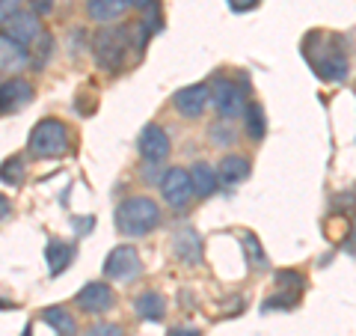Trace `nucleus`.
I'll use <instances>...</instances> for the list:
<instances>
[{
	"label": "nucleus",
	"instance_id": "nucleus-1",
	"mask_svg": "<svg viewBox=\"0 0 356 336\" xmlns=\"http://www.w3.org/2000/svg\"><path fill=\"white\" fill-rule=\"evenodd\" d=\"M303 54L309 66L318 72L324 81H344L348 77V51H344L341 36L332 33H309L303 42Z\"/></svg>",
	"mask_w": 356,
	"mask_h": 336
},
{
	"label": "nucleus",
	"instance_id": "nucleus-2",
	"mask_svg": "<svg viewBox=\"0 0 356 336\" xmlns=\"http://www.w3.org/2000/svg\"><path fill=\"white\" fill-rule=\"evenodd\" d=\"M161 227V206L149 197H128L116 208V229L128 238H140Z\"/></svg>",
	"mask_w": 356,
	"mask_h": 336
},
{
	"label": "nucleus",
	"instance_id": "nucleus-3",
	"mask_svg": "<svg viewBox=\"0 0 356 336\" xmlns=\"http://www.w3.org/2000/svg\"><path fill=\"white\" fill-rule=\"evenodd\" d=\"M131 42H134V27L131 24H116V27H102L92 36V54H95V63L98 69L104 72H119L128 60V51H131Z\"/></svg>",
	"mask_w": 356,
	"mask_h": 336
},
{
	"label": "nucleus",
	"instance_id": "nucleus-4",
	"mask_svg": "<svg viewBox=\"0 0 356 336\" xmlns=\"http://www.w3.org/2000/svg\"><path fill=\"white\" fill-rule=\"evenodd\" d=\"M69 143H72V134L65 128V122L48 116V119L36 122V128L30 131L27 149H30L33 158L48 161V158H60V155L69 152Z\"/></svg>",
	"mask_w": 356,
	"mask_h": 336
},
{
	"label": "nucleus",
	"instance_id": "nucleus-5",
	"mask_svg": "<svg viewBox=\"0 0 356 336\" xmlns=\"http://www.w3.org/2000/svg\"><path fill=\"white\" fill-rule=\"evenodd\" d=\"M211 105L217 107L222 119H235L247 110V81H229V77H217L211 86Z\"/></svg>",
	"mask_w": 356,
	"mask_h": 336
},
{
	"label": "nucleus",
	"instance_id": "nucleus-6",
	"mask_svg": "<svg viewBox=\"0 0 356 336\" xmlns=\"http://www.w3.org/2000/svg\"><path fill=\"white\" fill-rule=\"evenodd\" d=\"M161 194L166 199V206L172 208H187L193 203V182H191V170H181V167H170L163 170L161 178Z\"/></svg>",
	"mask_w": 356,
	"mask_h": 336
},
{
	"label": "nucleus",
	"instance_id": "nucleus-7",
	"mask_svg": "<svg viewBox=\"0 0 356 336\" xmlns=\"http://www.w3.org/2000/svg\"><path fill=\"white\" fill-rule=\"evenodd\" d=\"M143 274V262L140 253L131 247V244H119L107 253L104 259V277L110 280H137Z\"/></svg>",
	"mask_w": 356,
	"mask_h": 336
},
{
	"label": "nucleus",
	"instance_id": "nucleus-8",
	"mask_svg": "<svg viewBox=\"0 0 356 336\" xmlns=\"http://www.w3.org/2000/svg\"><path fill=\"white\" fill-rule=\"evenodd\" d=\"M137 149L143 155V161L146 164H161L170 158V152H172V143H170V134H166L161 125H146L140 131V140H137Z\"/></svg>",
	"mask_w": 356,
	"mask_h": 336
},
{
	"label": "nucleus",
	"instance_id": "nucleus-9",
	"mask_svg": "<svg viewBox=\"0 0 356 336\" xmlns=\"http://www.w3.org/2000/svg\"><path fill=\"white\" fill-rule=\"evenodd\" d=\"M172 105H175L178 114L187 116V119L202 116L205 110H208V105H211V86H205V84H193V86L178 89V93L172 96Z\"/></svg>",
	"mask_w": 356,
	"mask_h": 336
},
{
	"label": "nucleus",
	"instance_id": "nucleus-10",
	"mask_svg": "<svg viewBox=\"0 0 356 336\" xmlns=\"http://www.w3.org/2000/svg\"><path fill=\"white\" fill-rule=\"evenodd\" d=\"M77 307H81L83 312H89V316H102V312L113 310L116 304V295L113 289H110L107 283H86L81 292H77Z\"/></svg>",
	"mask_w": 356,
	"mask_h": 336
},
{
	"label": "nucleus",
	"instance_id": "nucleus-11",
	"mask_svg": "<svg viewBox=\"0 0 356 336\" xmlns=\"http://www.w3.org/2000/svg\"><path fill=\"white\" fill-rule=\"evenodd\" d=\"M33 102V86L24 77H9L0 84V114H18Z\"/></svg>",
	"mask_w": 356,
	"mask_h": 336
},
{
	"label": "nucleus",
	"instance_id": "nucleus-12",
	"mask_svg": "<svg viewBox=\"0 0 356 336\" xmlns=\"http://www.w3.org/2000/svg\"><path fill=\"white\" fill-rule=\"evenodd\" d=\"M172 250L184 265H199L202 262V238L193 227H181L172 235Z\"/></svg>",
	"mask_w": 356,
	"mask_h": 336
},
{
	"label": "nucleus",
	"instance_id": "nucleus-13",
	"mask_svg": "<svg viewBox=\"0 0 356 336\" xmlns=\"http://www.w3.org/2000/svg\"><path fill=\"white\" fill-rule=\"evenodd\" d=\"M6 36L15 39L18 45H24V48H27L30 42H39V36H42L39 15H33V13H15L13 18L6 21Z\"/></svg>",
	"mask_w": 356,
	"mask_h": 336
},
{
	"label": "nucleus",
	"instance_id": "nucleus-14",
	"mask_svg": "<svg viewBox=\"0 0 356 336\" xmlns=\"http://www.w3.org/2000/svg\"><path fill=\"white\" fill-rule=\"evenodd\" d=\"M30 63V54L24 45H18L15 39H9L6 33H0V72L18 75Z\"/></svg>",
	"mask_w": 356,
	"mask_h": 336
},
{
	"label": "nucleus",
	"instance_id": "nucleus-15",
	"mask_svg": "<svg viewBox=\"0 0 356 336\" xmlns=\"http://www.w3.org/2000/svg\"><path fill=\"white\" fill-rule=\"evenodd\" d=\"M217 178L222 188H232V185H241L243 178H250V161L243 155H226L217 167Z\"/></svg>",
	"mask_w": 356,
	"mask_h": 336
},
{
	"label": "nucleus",
	"instance_id": "nucleus-16",
	"mask_svg": "<svg viewBox=\"0 0 356 336\" xmlns=\"http://www.w3.org/2000/svg\"><path fill=\"white\" fill-rule=\"evenodd\" d=\"M191 182H193V194L196 197H211L220 188L217 170L211 164H205V161H199V164L191 167Z\"/></svg>",
	"mask_w": 356,
	"mask_h": 336
},
{
	"label": "nucleus",
	"instance_id": "nucleus-17",
	"mask_svg": "<svg viewBox=\"0 0 356 336\" xmlns=\"http://www.w3.org/2000/svg\"><path fill=\"white\" fill-rule=\"evenodd\" d=\"M44 256H48L51 274L57 277V274H63L65 268L72 265V259H74V244L60 241V238H51V241H48V247H44Z\"/></svg>",
	"mask_w": 356,
	"mask_h": 336
},
{
	"label": "nucleus",
	"instance_id": "nucleus-18",
	"mask_svg": "<svg viewBox=\"0 0 356 336\" xmlns=\"http://www.w3.org/2000/svg\"><path fill=\"white\" fill-rule=\"evenodd\" d=\"M134 310L143 321H161L166 316V298L161 292H143L134 300Z\"/></svg>",
	"mask_w": 356,
	"mask_h": 336
},
{
	"label": "nucleus",
	"instance_id": "nucleus-19",
	"mask_svg": "<svg viewBox=\"0 0 356 336\" xmlns=\"http://www.w3.org/2000/svg\"><path fill=\"white\" fill-rule=\"evenodd\" d=\"M128 6H131L128 0H86V13H89V18H92V21H102V24H107V21L119 18Z\"/></svg>",
	"mask_w": 356,
	"mask_h": 336
},
{
	"label": "nucleus",
	"instance_id": "nucleus-20",
	"mask_svg": "<svg viewBox=\"0 0 356 336\" xmlns=\"http://www.w3.org/2000/svg\"><path fill=\"white\" fill-rule=\"evenodd\" d=\"M42 319L48 321L60 336H74V333H77V321H74V316H72L69 310H63V307H48V310L42 312Z\"/></svg>",
	"mask_w": 356,
	"mask_h": 336
},
{
	"label": "nucleus",
	"instance_id": "nucleus-21",
	"mask_svg": "<svg viewBox=\"0 0 356 336\" xmlns=\"http://www.w3.org/2000/svg\"><path fill=\"white\" fill-rule=\"evenodd\" d=\"M243 119H247V134L252 140H261L267 134V116L261 105H247V110H243Z\"/></svg>",
	"mask_w": 356,
	"mask_h": 336
},
{
	"label": "nucleus",
	"instance_id": "nucleus-22",
	"mask_svg": "<svg viewBox=\"0 0 356 336\" xmlns=\"http://www.w3.org/2000/svg\"><path fill=\"white\" fill-rule=\"evenodd\" d=\"M0 182L18 188L21 182H24V161L21 158H6L3 164H0Z\"/></svg>",
	"mask_w": 356,
	"mask_h": 336
},
{
	"label": "nucleus",
	"instance_id": "nucleus-23",
	"mask_svg": "<svg viewBox=\"0 0 356 336\" xmlns=\"http://www.w3.org/2000/svg\"><path fill=\"white\" fill-rule=\"evenodd\" d=\"M243 250H247V259H250V265H255V268H264V250H261V244H259V238H255L252 232H243Z\"/></svg>",
	"mask_w": 356,
	"mask_h": 336
},
{
	"label": "nucleus",
	"instance_id": "nucleus-24",
	"mask_svg": "<svg viewBox=\"0 0 356 336\" xmlns=\"http://www.w3.org/2000/svg\"><path fill=\"white\" fill-rule=\"evenodd\" d=\"M211 140H214V146H226V143H235V131H232V122H214V128H211Z\"/></svg>",
	"mask_w": 356,
	"mask_h": 336
},
{
	"label": "nucleus",
	"instance_id": "nucleus-25",
	"mask_svg": "<svg viewBox=\"0 0 356 336\" xmlns=\"http://www.w3.org/2000/svg\"><path fill=\"white\" fill-rule=\"evenodd\" d=\"M51 48H54V39L51 36H39V48H36V57H33V66H36V69H42L44 63H48V57H51Z\"/></svg>",
	"mask_w": 356,
	"mask_h": 336
},
{
	"label": "nucleus",
	"instance_id": "nucleus-26",
	"mask_svg": "<svg viewBox=\"0 0 356 336\" xmlns=\"http://www.w3.org/2000/svg\"><path fill=\"white\" fill-rule=\"evenodd\" d=\"M83 336H125V330L119 328V324H110V321H98V324H92Z\"/></svg>",
	"mask_w": 356,
	"mask_h": 336
},
{
	"label": "nucleus",
	"instance_id": "nucleus-27",
	"mask_svg": "<svg viewBox=\"0 0 356 336\" xmlns=\"http://www.w3.org/2000/svg\"><path fill=\"white\" fill-rule=\"evenodd\" d=\"M18 6H21V0H0V24H6L18 13Z\"/></svg>",
	"mask_w": 356,
	"mask_h": 336
},
{
	"label": "nucleus",
	"instance_id": "nucleus-28",
	"mask_svg": "<svg viewBox=\"0 0 356 336\" xmlns=\"http://www.w3.org/2000/svg\"><path fill=\"white\" fill-rule=\"evenodd\" d=\"M27 3L33 9V15H48L54 9V0H27Z\"/></svg>",
	"mask_w": 356,
	"mask_h": 336
},
{
	"label": "nucleus",
	"instance_id": "nucleus-29",
	"mask_svg": "<svg viewBox=\"0 0 356 336\" xmlns=\"http://www.w3.org/2000/svg\"><path fill=\"white\" fill-rule=\"evenodd\" d=\"M232 3V9H235V13H247V9H252L255 3H259V0H229Z\"/></svg>",
	"mask_w": 356,
	"mask_h": 336
},
{
	"label": "nucleus",
	"instance_id": "nucleus-30",
	"mask_svg": "<svg viewBox=\"0 0 356 336\" xmlns=\"http://www.w3.org/2000/svg\"><path fill=\"white\" fill-rule=\"evenodd\" d=\"M128 3H131L134 9H143V13H149V9H154V3H158V0H128Z\"/></svg>",
	"mask_w": 356,
	"mask_h": 336
},
{
	"label": "nucleus",
	"instance_id": "nucleus-31",
	"mask_svg": "<svg viewBox=\"0 0 356 336\" xmlns=\"http://www.w3.org/2000/svg\"><path fill=\"white\" fill-rule=\"evenodd\" d=\"M9 215H13V203H9V199L0 194V220H6Z\"/></svg>",
	"mask_w": 356,
	"mask_h": 336
},
{
	"label": "nucleus",
	"instance_id": "nucleus-32",
	"mask_svg": "<svg viewBox=\"0 0 356 336\" xmlns=\"http://www.w3.org/2000/svg\"><path fill=\"white\" fill-rule=\"evenodd\" d=\"M166 336H202V333H199L196 328H172Z\"/></svg>",
	"mask_w": 356,
	"mask_h": 336
}]
</instances>
